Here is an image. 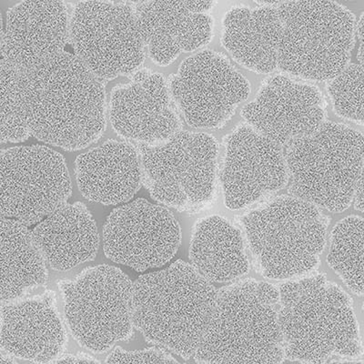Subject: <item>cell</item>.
Instances as JSON below:
<instances>
[{"mask_svg": "<svg viewBox=\"0 0 364 364\" xmlns=\"http://www.w3.org/2000/svg\"><path fill=\"white\" fill-rule=\"evenodd\" d=\"M21 87L29 131L38 141L77 151L105 132V82L76 55L65 51L21 71Z\"/></svg>", "mask_w": 364, "mask_h": 364, "instance_id": "6da1fadb", "label": "cell"}, {"mask_svg": "<svg viewBox=\"0 0 364 364\" xmlns=\"http://www.w3.org/2000/svg\"><path fill=\"white\" fill-rule=\"evenodd\" d=\"M278 290L286 359L325 364L333 356L356 360L363 355L353 299L326 274L316 271L282 282Z\"/></svg>", "mask_w": 364, "mask_h": 364, "instance_id": "7a4b0ae2", "label": "cell"}, {"mask_svg": "<svg viewBox=\"0 0 364 364\" xmlns=\"http://www.w3.org/2000/svg\"><path fill=\"white\" fill-rule=\"evenodd\" d=\"M218 291L181 259L139 276L133 286V320L148 343L184 360L194 356L215 311Z\"/></svg>", "mask_w": 364, "mask_h": 364, "instance_id": "3957f363", "label": "cell"}, {"mask_svg": "<svg viewBox=\"0 0 364 364\" xmlns=\"http://www.w3.org/2000/svg\"><path fill=\"white\" fill-rule=\"evenodd\" d=\"M277 286L253 278L218 291L215 311L194 354L197 364H282Z\"/></svg>", "mask_w": 364, "mask_h": 364, "instance_id": "277c9868", "label": "cell"}, {"mask_svg": "<svg viewBox=\"0 0 364 364\" xmlns=\"http://www.w3.org/2000/svg\"><path fill=\"white\" fill-rule=\"evenodd\" d=\"M253 267L263 278L288 282L317 271L329 217L291 195H279L237 218Z\"/></svg>", "mask_w": 364, "mask_h": 364, "instance_id": "5b68a950", "label": "cell"}, {"mask_svg": "<svg viewBox=\"0 0 364 364\" xmlns=\"http://www.w3.org/2000/svg\"><path fill=\"white\" fill-rule=\"evenodd\" d=\"M284 151L291 196L330 213L349 209L364 168L362 132L327 120Z\"/></svg>", "mask_w": 364, "mask_h": 364, "instance_id": "8992f818", "label": "cell"}, {"mask_svg": "<svg viewBox=\"0 0 364 364\" xmlns=\"http://www.w3.org/2000/svg\"><path fill=\"white\" fill-rule=\"evenodd\" d=\"M278 68L309 82H327L350 64L355 16L334 1H282Z\"/></svg>", "mask_w": 364, "mask_h": 364, "instance_id": "52a82bcc", "label": "cell"}, {"mask_svg": "<svg viewBox=\"0 0 364 364\" xmlns=\"http://www.w3.org/2000/svg\"><path fill=\"white\" fill-rule=\"evenodd\" d=\"M142 183L162 206L195 214L215 203L220 144L209 133L182 131L158 146L136 145Z\"/></svg>", "mask_w": 364, "mask_h": 364, "instance_id": "ba28073f", "label": "cell"}, {"mask_svg": "<svg viewBox=\"0 0 364 364\" xmlns=\"http://www.w3.org/2000/svg\"><path fill=\"white\" fill-rule=\"evenodd\" d=\"M65 320L71 336L92 353H105L119 341L131 339L133 286L129 276L112 265L84 269L73 279L58 282Z\"/></svg>", "mask_w": 364, "mask_h": 364, "instance_id": "9c48e42d", "label": "cell"}, {"mask_svg": "<svg viewBox=\"0 0 364 364\" xmlns=\"http://www.w3.org/2000/svg\"><path fill=\"white\" fill-rule=\"evenodd\" d=\"M70 43L74 54L104 82L131 76L145 61L132 2L77 3L70 13Z\"/></svg>", "mask_w": 364, "mask_h": 364, "instance_id": "30bf717a", "label": "cell"}, {"mask_svg": "<svg viewBox=\"0 0 364 364\" xmlns=\"http://www.w3.org/2000/svg\"><path fill=\"white\" fill-rule=\"evenodd\" d=\"M1 218L26 226L40 223L68 203L73 186L63 155L43 145L0 152Z\"/></svg>", "mask_w": 364, "mask_h": 364, "instance_id": "8fae6325", "label": "cell"}, {"mask_svg": "<svg viewBox=\"0 0 364 364\" xmlns=\"http://www.w3.org/2000/svg\"><path fill=\"white\" fill-rule=\"evenodd\" d=\"M167 82L182 118L197 129H223L252 91L229 58L213 50L185 58Z\"/></svg>", "mask_w": 364, "mask_h": 364, "instance_id": "7c38bea8", "label": "cell"}, {"mask_svg": "<svg viewBox=\"0 0 364 364\" xmlns=\"http://www.w3.org/2000/svg\"><path fill=\"white\" fill-rule=\"evenodd\" d=\"M219 181L228 209H249L288 186L284 149L247 123L224 136Z\"/></svg>", "mask_w": 364, "mask_h": 364, "instance_id": "4fadbf2b", "label": "cell"}, {"mask_svg": "<svg viewBox=\"0 0 364 364\" xmlns=\"http://www.w3.org/2000/svg\"><path fill=\"white\" fill-rule=\"evenodd\" d=\"M102 239L110 261L141 272L161 267L173 258L181 230L167 207L136 199L110 213Z\"/></svg>", "mask_w": 364, "mask_h": 364, "instance_id": "5bb4252c", "label": "cell"}, {"mask_svg": "<svg viewBox=\"0 0 364 364\" xmlns=\"http://www.w3.org/2000/svg\"><path fill=\"white\" fill-rule=\"evenodd\" d=\"M240 115L256 132L285 149L327 122V103L313 82L279 73L262 81Z\"/></svg>", "mask_w": 364, "mask_h": 364, "instance_id": "9a60e30c", "label": "cell"}, {"mask_svg": "<svg viewBox=\"0 0 364 364\" xmlns=\"http://www.w3.org/2000/svg\"><path fill=\"white\" fill-rule=\"evenodd\" d=\"M129 77L110 92L109 118L117 134L135 146H158L182 132L164 75L141 68Z\"/></svg>", "mask_w": 364, "mask_h": 364, "instance_id": "2e32d148", "label": "cell"}, {"mask_svg": "<svg viewBox=\"0 0 364 364\" xmlns=\"http://www.w3.org/2000/svg\"><path fill=\"white\" fill-rule=\"evenodd\" d=\"M214 1L132 2L149 58L166 67L182 52L203 50L213 41Z\"/></svg>", "mask_w": 364, "mask_h": 364, "instance_id": "e0dca14e", "label": "cell"}, {"mask_svg": "<svg viewBox=\"0 0 364 364\" xmlns=\"http://www.w3.org/2000/svg\"><path fill=\"white\" fill-rule=\"evenodd\" d=\"M70 14L63 1H22L6 12L0 38L1 57L26 71L65 52Z\"/></svg>", "mask_w": 364, "mask_h": 364, "instance_id": "ac0fdd59", "label": "cell"}, {"mask_svg": "<svg viewBox=\"0 0 364 364\" xmlns=\"http://www.w3.org/2000/svg\"><path fill=\"white\" fill-rule=\"evenodd\" d=\"M68 331L55 291L1 304V349L35 364H50L63 356Z\"/></svg>", "mask_w": 364, "mask_h": 364, "instance_id": "d6986e66", "label": "cell"}, {"mask_svg": "<svg viewBox=\"0 0 364 364\" xmlns=\"http://www.w3.org/2000/svg\"><path fill=\"white\" fill-rule=\"evenodd\" d=\"M282 1L257 2V8L233 6L223 16L220 41L240 66L258 74L278 70Z\"/></svg>", "mask_w": 364, "mask_h": 364, "instance_id": "ffe728a7", "label": "cell"}, {"mask_svg": "<svg viewBox=\"0 0 364 364\" xmlns=\"http://www.w3.org/2000/svg\"><path fill=\"white\" fill-rule=\"evenodd\" d=\"M77 188L87 200L103 205L128 203L142 183L141 156L134 144L109 139L77 156Z\"/></svg>", "mask_w": 364, "mask_h": 364, "instance_id": "44dd1931", "label": "cell"}, {"mask_svg": "<svg viewBox=\"0 0 364 364\" xmlns=\"http://www.w3.org/2000/svg\"><path fill=\"white\" fill-rule=\"evenodd\" d=\"M32 232L46 262L58 272L93 261L100 248L95 220L80 201L67 203L38 223Z\"/></svg>", "mask_w": 364, "mask_h": 364, "instance_id": "7402d4cb", "label": "cell"}, {"mask_svg": "<svg viewBox=\"0 0 364 364\" xmlns=\"http://www.w3.org/2000/svg\"><path fill=\"white\" fill-rule=\"evenodd\" d=\"M247 246L240 228L223 216L201 218L191 234V265L211 284L240 281L250 271Z\"/></svg>", "mask_w": 364, "mask_h": 364, "instance_id": "603a6c76", "label": "cell"}, {"mask_svg": "<svg viewBox=\"0 0 364 364\" xmlns=\"http://www.w3.org/2000/svg\"><path fill=\"white\" fill-rule=\"evenodd\" d=\"M0 252L1 304L19 300L47 284V262L28 226L1 218Z\"/></svg>", "mask_w": 364, "mask_h": 364, "instance_id": "cb8c5ba5", "label": "cell"}, {"mask_svg": "<svg viewBox=\"0 0 364 364\" xmlns=\"http://www.w3.org/2000/svg\"><path fill=\"white\" fill-rule=\"evenodd\" d=\"M327 262L348 290L364 296V218L348 216L336 224Z\"/></svg>", "mask_w": 364, "mask_h": 364, "instance_id": "d4e9b609", "label": "cell"}, {"mask_svg": "<svg viewBox=\"0 0 364 364\" xmlns=\"http://www.w3.org/2000/svg\"><path fill=\"white\" fill-rule=\"evenodd\" d=\"M0 141L21 143L31 138L23 104L21 70L0 58Z\"/></svg>", "mask_w": 364, "mask_h": 364, "instance_id": "484cf974", "label": "cell"}, {"mask_svg": "<svg viewBox=\"0 0 364 364\" xmlns=\"http://www.w3.org/2000/svg\"><path fill=\"white\" fill-rule=\"evenodd\" d=\"M326 92L333 112L341 119L364 127V66L348 65L326 82Z\"/></svg>", "mask_w": 364, "mask_h": 364, "instance_id": "4316f807", "label": "cell"}, {"mask_svg": "<svg viewBox=\"0 0 364 364\" xmlns=\"http://www.w3.org/2000/svg\"><path fill=\"white\" fill-rule=\"evenodd\" d=\"M106 364H184L178 362L167 350L159 347L128 352L122 347L115 349L107 357Z\"/></svg>", "mask_w": 364, "mask_h": 364, "instance_id": "83f0119b", "label": "cell"}, {"mask_svg": "<svg viewBox=\"0 0 364 364\" xmlns=\"http://www.w3.org/2000/svg\"><path fill=\"white\" fill-rule=\"evenodd\" d=\"M50 364H102L90 354L80 353L67 354Z\"/></svg>", "mask_w": 364, "mask_h": 364, "instance_id": "f1b7e54d", "label": "cell"}, {"mask_svg": "<svg viewBox=\"0 0 364 364\" xmlns=\"http://www.w3.org/2000/svg\"><path fill=\"white\" fill-rule=\"evenodd\" d=\"M353 203L355 210L364 213V168L357 184Z\"/></svg>", "mask_w": 364, "mask_h": 364, "instance_id": "f546056e", "label": "cell"}, {"mask_svg": "<svg viewBox=\"0 0 364 364\" xmlns=\"http://www.w3.org/2000/svg\"><path fill=\"white\" fill-rule=\"evenodd\" d=\"M357 36L359 38V50L357 58H358L360 64L364 66V12L360 16L359 22L357 23Z\"/></svg>", "mask_w": 364, "mask_h": 364, "instance_id": "4dcf8cb0", "label": "cell"}, {"mask_svg": "<svg viewBox=\"0 0 364 364\" xmlns=\"http://www.w3.org/2000/svg\"><path fill=\"white\" fill-rule=\"evenodd\" d=\"M329 364H364V362L363 360L344 359L333 360Z\"/></svg>", "mask_w": 364, "mask_h": 364, "instance_id": "1f68e13d", "label": "cell"}, {"mask_svg": "<svg viewBox=\"0 0 364 364\" xmlns=\"http://www.w3.org/2000/svg\"><path fill=\"white\" fill-rule=\"evenodd\" d=\"M1 364H19L14 359H13V357L8 355V354H6L5 353H1Z\"/></svg>", "mask_w": 364, "mask_h": 364, "instance_id": "d6a6232c", "label": "cell"}, {"mask_svg": "<svg viewBox=\"0 0 364 364\" xmlns=\"http://www.w3.org/2000/svg\"><path fill=\"white\" fill-rule=\"evenodd\" d=\"M363 311H364V302H363Z\"/></svg>", "mask_w": 364, "mask_h": 364, "instance_id": "836d02e7", "label": "cell"}]
</instances>
